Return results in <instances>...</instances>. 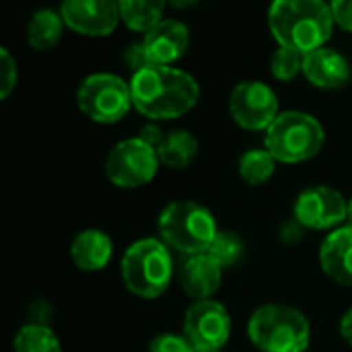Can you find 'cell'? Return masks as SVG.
I'll return each mask as SVG.
<instances>
[{"label": "cell", "mask_w": 352, "mask_h": 352, "mask_svg": "<svg viewBox=\"0 0 352 352\" xmlns=\"http://www.w3.org/2000/svg\"><path fill=\"white\" fill-rule=\"evenodd\" d=\"M334 12V21L352 33V0H336L330 4Z\"/></svg>", "instance_id": "cell-28"}, {"label": "cell", "mask_w": 352, "mask_h": 352, "mask_svg": "<svg viewBox=\"0 0 352 352\" xmlns=\"http://www.w3.org/2000/svg\"><path fill=\"white\" fill-rule=\"evenodd\" d=\"M165 2L161 0H122L120 2V16L122 21L134 29L148 33L163 21Z\"/></svg>", "instance_id": "cell-20"}, {"label": "cell", "mask_w": 352, "mask_h": 352, "mask_svg": "<svg viewBox=\"0 0 352 352\" xmlns=\"http://www.w3.org/2000/svg\"><path fill=\"white\" fill-rule=\"evenodd\" d=\"M229 111L245 130H268L278 118V99L266 82L243 80L231 91Z\"/></svg>", "instance_id": "cell-10"}, {"label": "cell", "mask_w": 352, "mask_h": 352, "mask_svg": "<svg viewBox=\"0 0 352 352\" xmlns=\"http://www.w3.org/2000/svg\"><path fill=\"white\" fill-rule=\"evenodd\" d=\"M19 70L16 62L6 47H0V99H6L16 87Z\"/></svg>", "instance_id": "cell-25"}, {"label": "cell", "mask_w": 352, "mask_h": 352, "mask_svg": "<svg viewBox=\"0 0 352 352\" xmlns=\"http://www.w3.org/2000/svg\"><path fill=\"white\" fill-rule=\"evenodd\" d=\"M334 23L332 6L322 0H276L268 8V27L278 45L301 56L324 47Z\"/></svg>", "instance_id": "cell-2"}, {"label": "cell", "mask_w": 352, "mask_h": 352, "mask_svg": "<svg viewBox=\"0 0 352 352\" xmlns=\"http://www.w3.org/2000/svg\"><path fill=\"white\" fill-rule=\"evenodd\" d=\"M322 270L338 285L352 287V227H338L332 231L320 250Z\"/></svg>", "instance_id": "cell-15"}, {"label": "cell", "mask_w": 352, "mask_h": 352, "mask_svg": "<svg viewBox=\"0 0 352 352\" xmlns=\"http://www.w3.org/2000/svg\"><path fill=\"white\" fill-rule=\"evenodd\" d=\"M276 159L266 148H252L239 159V175L250 186L266 184L276 171Z\"/></svg>", "instance_id": "cell-22"}, {"label": "cell", "mask_w": 352, "mask_h": 352, "mask_svg": "<svg viewBox=\"0 0 352 352\" xmlns=\"http://www.w3.org/2000/svg\"><path fill=\"white\" fill-rule=\"evenodd\" d=\"M159 237L167 248L192 258L206 254L219 235L212 212L192 200H175L159 214Z\"/></svg>", "instance_id": "cell-3"}, {"label": "cell", "mask_w": 352, "mask_h": 352, "mask_svg": "<svg viewBox=\"0 0 352 352\" xmlns=\"http://www.w3.org/2000/svg\"><path fill=\"white\" fill-rule=\"evenodd\" d=\"M70 256L76 268L85 272H97L103 270L111 256H113V243L109 235L101 229H85L80 231L70 245Z\"/></svg>", "instance_id": "cell-17"}, {"label": "cell", "mask_w": 352, "mask_h": 352, "mask_svg": "<svg viewBox=\"0 0 352 352\" xmlns=\"http://www.w3.org/2000/svg\"><path fill=\"white\" fill-rule=\"evenodd\" d=\"M349 217L346 198L330 186L305 188L293 208V219H297L305 229H332L344 223Z\"/></svg>", "instance_id": "cell-11"}, {"label": "cell", "mask_w": 352, "mask_h": 352, "mask_svg": "<svg viewBox=\"0 0 352 352\" xmlns=\"http://www.w3.org/2000/svg\"><path fill=\"white\" fill-rule=\"evenodd\" d=\"M346 221H349V225L352 227V198L349 200V217H346Z\"/></svg>", "instance_id": "cell-32"}, {"label": "cell", "mask_w": 352, "mask_h": 352, "mask_svg": "<svg viewBox=\"0 0 352 352\" xmlns=\"http://www.w3.org/2000/svg\"><path fill=\"white\" fill-rule=\"evenodd\" d=\"M165 136H167V134H165L157 124H146V126H142L140 132H138V138L144 140L146 144H151V146L157 148V151H159V146L163 144Z\"/></svg>", "instance_id": "cell-30"}, {"label": "cell", "mask_w": 352, "mask_h": 352, "mask_svg": "<svg viewBox=\"0 0 352 352\" xmlns=\"http://www.w3.org/2000/svg\"><path fill=\"white\" fill-rule=\"evenodd\" d=\"M173 276V258L161 239H138L122 256V280L140 299L161 297Z\"/></svg>", "instance_id": "cell-5"}, {"label": "cell", "mask_w": 352, "mask_h": 352, "mask_svg": "<svg viewBox=\"0 0 352 352\" xmlns=\"http://www.w3.org/2000/svg\"><path fill=\"white\" fill-rule=\"evenodd\" d=\"M132 105L148 120H173L190 111L200 99L198 80L171 66H146L132 74Z\"/></svg>", "instance_id": "cell-1"}, {"label": "cell", "mask_w": 352, "mask_h": 352, "mask_svg": "<svg viewBox=\"0 0 352 352\" xmlns=\"http://www.w3.org/2000/svg\"><path fill=\"white\" fill-rule=\"evenodd\" d=\"M64 19L60 10L54 8H39L27 21V43L39 52L52 50L64 31Z\"/></svg>", "instance_id": "cell-18"}, {"label": "cell", "mask_w": 352, "mask_h": 352, "mask_svg": "<svg viewBox=\"0 0 352 352\" xmlns=\"http://www.w3.org/2000/svg\"><path fill=\"white\" fill-rule=\"evenodd\" d=\"M60 14L66 27L89 37L109 35L122 19L120 2L113 0H64Z\"/></svg>", "instance_id": "cell-12"}, {"label": "cell", "mask_w": 352, "mask_h": 352, "mask_svg": "<svg viewBox=\"0 0 352 352\" xmlns=\"http://www.w3.org/2000/svg\"><path fill=\"white\" fill-rule=\"evenodd\" d=\"M148 352H198L186 336L173 334V332H163L151 340Z\"/></svg>", "instance_id": "cell-26"}, {"label": "cell", "mask_w": 352, "mask_h": 352, "mask_svg": "<svg viewBox=\"0 0 352 352\" xmlns=\"http://www.w3.org/2000/svg\"><path fill=\"white\" fill-rule=\"evenodd\" d=\"M200 142L198 138L188 130H171L167 132L163 144L159 146V161L171 169H184L188 167L194 157L198 155Z\"/></svg>", "instance_id": "cell-19"}, {"label": "cell", "mask_w": 352, "mask_h": 352, "mask_svg": "<svg viewBox=\"0 0 352 352\" xmlns=\"http://www.w3.org/2000/svg\"><path fill=\"white\" fill-rule=\"evenodd\" d=\"M14 352H62L54 330L43 324H25L14 336Z\"/></svg>", "instance_id": "cell-21"}, {"label": "cell", "mask_w": 352, "mask_h": 352, "mask_svg": "<svg viewBox=\"0 0 352 352\" xmlns=\"http://www.w3.org/2000/svg\"><path fill=\"white\" fill-rule=\"evenodd\" d=\"M122 58H124L126 68H128L132 74H136L138 70H142V68L151 66V62H148V56H146V52H144L142 41H134V43L126 45V50H124V56H122Z\"/></svg>", "instance_id": "cell-27"}, {"label": "cell", "mask_w": 352, "mask_h": 352, "mask_svg": "<svg viewBox=\"0 0 352 352\" xmlns=\"http://www.w3.org/2000/svg\"><path fill=\"white\" fill-rule=\"evenodd\" d=\"M340 336L352 346V307L340 320Z\"/></svg>", "instance_id": "cell-31"}, {"label": "cell", "mask_w": 352, "mask_h": 352, "mask_svg": "<svg viewBox=\"0 0 352 352\" xmlns=\"http://www.w3.org/2000/svg\"><path fill=\"white\" fill-rule=\"evenodd\" d=\"M184 336L198 352H221L231 336V316L214 299L194 301L184 318Z\"/></svg>", "instance_id": "cell-9"}, {"label": "cell", "mask_w": 352, "mask_h": 352, "mask_svg": "<svg viewBox=\"0 0 352 352\" xmlns=\"http://www.w3.org/2000/svg\"><path fill=\"white\" fill-rule=\"evenodd\" d=\"M305 78L320 89H340L352 76L351 62L338 50L320 47L303 58Z\"/></svg>", "instance_id": "cell-14"}, {"label": "cell", "mask_w": 352, "mask_h": 352, "mask_svg": "<svg viewBox=\"0 0 352 352\" xmlns=\"http://www.w3.org/2000/svg\"><path fill=\"white\" fill-rule=\"evenodd\" d=\"M248 334L254 346L262 352H305L311 340L307 318L291 305H262L250 322Z\"/></svg>", "instance_id": "cell-4"}, {"label": "cell", "mask_w": 352, "mask_h": 352, "mask_svg": "<svg viewBox=\"0 0 352 352\" xmlns=\"http://www.w3.org/2000/svg\"><path fill=\"white\" fill-rule=\"evenodd\" d=\"M76 105L93 122H120L132 107L130 82L109 72L91 74L76 89Z\"/></svg>", "instance_id": "cell-7"}, {"label": "cell", "mask_w": 352, "mask_h": 352, "mask_svg": "<svg viewBox=\"0 0 352 352\" xmlns=\"http://www.w3.org/2000/svg\"><path fill=\"white\" fill-rule=\"evenodd\" d=\"M148 62L155 66H169L177 62L190 45V29L177 19H163L155 29L140 39Z\"/></svg>", "instance_id": "cell-13"}, {"label": "cell", "mask_w": 352, "mask_h": 352, "mask_svg": "<svg viewBox=\"0 0 352 352\" xmlns=\"http://www.w3.org/2000/svg\"><path fill=\"white\" fill-rule=\"evenodd\" d=\"M206 256L221 268L227 270L231 266H235L241 256H243V243L241 239L231 233V231H219V235L214 237L210 250L206 252Z\"/></svg>", "instance_id": "cell-23"}, {"label": "cell", "mask_w": 352, "mask_h": 352, "mask_svg": "<svg viewBox=\"0 0 352 352\" xmlns=\"http://www.w3.org/2000/svg\"><path fill=\"white\" fill-rule=\"evenodd\" d=\"M159 153L138 136L118 142L105 159L107 179L118 188H140L153 182L159 169Z\"/></svg>", "instance_id": "cell-8"}, {"label": "cell", "mask_w": 352, "mask_h": 352, "mask_svg": "<svg viewBox=\"0 0 352 352\" xmlns=\"http://www.w3.org/2000/svg\"><path fill=\"white\" fill-rule=\"evenodd\" d=\"M303 229H305V227H303L297 219H291V221L283 223L278 235H280V239H283L285 243L293 245V243H297V241L303 239Z\"/></svg>", "instance_id": "cell-29"}, {"label": "cell", "mask_w": 352, "mask_h": 352, "mask_svg": "<svg viewBox=\"0 0 352 352\" xmlns=\"http://www.w3.org/2000/svg\"><path fill=\"white\" fill-rule=\"evenodd\" d=\"M303 58L299 52H293L289 47H280L274 52L272 60H270V70L274 74V78L278 80H293L299 72H303Z\"/></svg>", "instance_id": "cell-24"}, {"label": "cell", "mask_w": 352, "mask_h": 352, "mask_svg": "<svg viewBox=\"0 0 352 352\" xmlns=\"http://www.w3.org/2000/svg\"><path fill=\"white\" fill-rule=\"evenodd\" d=\"M326 142L324 126L305 111H280L266 130V151L280 163H301L316 157Z\"/></svg>", "instance_id": "cell-6"}, {"label": "cell", "mask_w": 352, "mask_h": 352, "mask_svg": "<svg viewBox=\"0 0 352 352\" xmlns=\"http://www.w3.org/2000/svg\"><path fill=\"white\" fill-rule=\"evenodd\" d=\"M221 280H223V270L206 254L188 258L179 270L182 289L194 301L210 299L219 291Z\"/></svg>", "instance_id": "cell-16"}]
</instances>
